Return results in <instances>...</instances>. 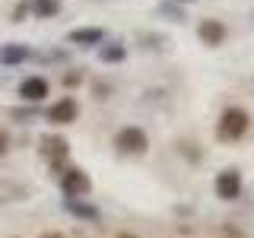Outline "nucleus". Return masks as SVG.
I'll use <instances>...</instances> for the list:
<instances>
[{"mask_svg": "<svg viewBox=\"0 0 254 238\" xmlns=\"http://www.w3.org/2000/svg\"><path fill=\"white\" fill-rule=\"evenodd\" d=\"M10 115L19 118V121H29V118H35V108H13Z\"/></svg>", "mask_w": 254, "mask_h": 238, "instance_id": "obj_19", "label": "nucleus"}, {"mask_svg": "<svg viewBox=\"0 0 254 238\" xmlns=\"http://www.w3.org/2000/svg\"><path fill=\"white\" fill-rule=\"evenodd\" d=\"M76 115H79V105H76V99H70V95H64V99H58L51 108H48V121H51L54 127L73 124Z\"/></svg>", "mask_w": 254, "mask_h": 238, "instance_id": "obj_4", "label": "nucleus"}, {"mask_svg": "<svg viewBox=\"0 0 254 238\" xmlns=\"http://www.w3.org/2000/svg\"><path fill=\"white\" fill-rule=\"evenodd\" d=\"M115 149L121 156H143L149 149V137L143 127H121V130L115 133Z\"/></svg>", "mask_w": 254, "mask_h": 238, "instance_id": "obj_2", "label": "nucleus"}, {"mask_svg": "<svg viewBox=\"0 0 254 238\" xmlns=\"http://www.w3.org/2000/svg\"><path fill=\"white\" fill-rule=\"evenodd\" d=\"M140 42H149L146 48H162L165 42H169V38H165V35H156V32H143V35H140Z\"/></svg>", "mask_w": 254, "mask_h": 238, "instance_id": "obj_16", "label": "nucleus"}, {"mask_svg": "<svg viewBox=\"0 0 254 238\" xmlns=\"http://www.w3.org/2000/svg\"><path fill=\"white\" fill-rule=\"evenodd\" d=\"M61 190L67 194V200H76V197H86L92 190V178L83 169H64L61 172Z\"/></svg>", "mask_w": 254, "mask_h": 238, "instance_id": "obj_3", "label": "nucleus"}, {"mask_svg": "<svg viewBox=\"0 0 254 238\" xmlns=\"http://www.w3.org/2000/svg\"><path fill=\"white\" fill-rule=\"evenodd\" d=\"M175 3H194V0H175Z\"/></svg>", "mask_w": 254, "mask_h": 238, "instance_id": "obj_23", "label": "nucleus"}, {"mask_svg": "<svg viewBox=\"0 0 254 238\" xmlns=\"http://www.w3.org/2000/svg\"><path fill=\"white\" fill-rule=\"evenodd\" d=\"M32 58V48L22 45V42H6L0 48V63L3 67H19V63H26Z\"/></svg>", "mask_w": 254, "mask_h": 238, "instance_id": "obj_10", "label": "nucleus"}, {"mask_svg": "<svg viewBox=\"0 0 254 238\" xmlns=\"http://www.w3.org/2000/svg\"><path fill=\"white\" fill-rule=\"evenodd\" d=\"M64 6V0H32V16H38V19H51V16H58Z\"/></svg>", "mask_w": 254, "mask_h": 238, "instance_id": "obj_12", "label": "nucleus"}, {"mask_svg": "<svg viewBox=\"0 0 254 238\" xmlns=\"http://www.w3.org/2000/svg\"><path fill=\"white\" fill-rule=\"evenodd\" d=\"M26 197V187L16 184V181H0V203L3 200H22Z\"/></svg>", "mask_w": 254, "mask_h": 238, "instance_id": "obj_13", "label": "nucleus"}, {"mask_svg": "<svg viewBox=\"0 0 254 238\" xmlns=\"http://www.w3.org/2000/svg\"><path fill=\"white\" fill-rule=\"evenodd\" d=\"M248 124H251L248 111H245V108H238V105H229V108L219 115V124H216V140H222V143H235V140H242L245 133H248Z\"/></svg>", "mask_w": 254, "mask_h": 238, "instance_id": "obj_1", "label": "nucleus"}, {"mask_svg": "<svg viewBox=\"0 0 254 238\" xmlns=\"http://www.w3.org/2000/svg\"><path fill=\"white\" fill-rule=\"evenodd\" d=\"M159 13H162V16H172V22H185L188 19L185 10H178V3H175V0H169V3H159Z\"/></svg>", "mask_w": 254, "mask_h": 238, "instance_id": "obj_15", "label": "nucleus"}, {"mask_svg": "<svg viewBox=\"0 0 254 238\" xmlns=\"http://www.w3.org/2000/svg\"><path fill=\"white\" fill-rule=\"evenodd\" d=\"M42 153L51 159V165H61L70 156V143L61 133H48V137H42Z\"/></svg>", "mask_w": 254, "mask_h": 238, "instance_id": "obj_8", "label": "nucleus"}, {"mask_svg": "<svg viewBox=\"0 0 254 238\" xmlns=\"http://www.w3.org/2000/svg\"><path fill=\"white\" fill-rule=\"evenodd\" d=\"M67 89H73V86H79L83 83V70H70V73H64V79H61Z\"/></svg>", "mask_w": 254, "mask_h": 238, "instance_id": "obj_17", "label": "nucleus"}, {"mask_svg": "<svg viewBox=\"0 0 254 238\" xmlns=\"http://www.w3.org/2000/svg\"><path fill=\"white\" fill-rule=\"evenodd\" d=\"M67 210L79 219H99V210H92V206H86V203H76V200H67Z\"/></svg>", "mask_w": 254, "mask_h": 238, "instance_id": "obj_14", "label": "nucleus"}, {"mask_svg": "<svg viewBox=\"0 0 254 238\" xmlns=\"http://www.w3.org/2000/svg\"><path fill=\"white\" fill-rule=\"evenodd\" d=\"M92 89H95V99H108L111 95V86H105V83H95Z\"/></svg>", "mask_w": 254, "mask_h": 238, "instance_id": "obj_20", "label": "nucleus"}, {"mask_svg": "<svg viewBox=\"0 0 254 238\" xmlns=\"http://www.w3.org/2000/svg\"><path fill=\"white\" fill-rule=\"evenodd\" d=\"M10 149V137H6V130H0V156Z\"/></svg>", "mask_w": 254, "mask_h": 238, "instance_id": "obj_21", "label": "nucleus"}, {"mask_svg": "<svg viewBox=\"0 0 254 238\" xmlns=\"http://www.w3.org/2000/svg\"><path fill=\"white\" fill-rule=\"evenodd\" d=\"M48 95V79L45 76H26L19 83V99L29 102V105H38V102H45Z\"/></svg>", "mask_w": 254, "mask_h": 238, "instance_id": "obj_7", "label": "nucleus"}, {"mask_svg": "<svg viewBox=\"0 0 254 238\" xmlns=\"http://www.w3.org/2000/svg\"><path fill=\"white\" fill-rule=\"evenodd\" d=\"M42 238H64V235H61V232H45Z\"/></svg>", "mask_w": 254, "mask_h": 238, "instance_id": "obj_22", "label": "nucleus"}, {"mask_svg": "<svg viewBox=\"0 0 254 238\" xmlns=\"http://www.w3.org/2000/svg\"><path fill=\"white\" fill-rule=\"evenodd\" d=\"M26 13H32V0H22V3H16V10H13V22H22V19H26Z\"/></svg>", "mask_w": 254, "mask_h": 238, "instance_id": "obj_18", "label": "nucleus"}, {"mask_svg": "<svg viewBox=\"0 0 254 238\" xmlns=\"http://www.w3.org/2000/svg\"><path fill=\"white\" fill-rule=\"evenodd\" d=\"M226 35H229V29L222 26L219 19H200L197 22V38H200V45H206V48H219L226 42Z\"/></svg>", "mask_w": 254, "mask_h": 238, "instance_id": "obj_5", "label": "nucleus"}, {"mask_svg": "<svg viewBox=\"0 0 254 238\" xmlns=\"http://www.w3.org/2000/svg\"><path fill=\"white\" fill-rule=\"evenodd\" d=\"M67 42H70V45H79V48L102 45V42H105V29H99V26H79V29H70V32H67Z\"/></svg>", "mask_w": 254, "mask_h": 238, "instance_id": "obj_9", "label": "nucleus"}, {"mask_svg": "<svg viewBox=\"0 0 254 238\" xmlns=\"http://www.w3.org/2000/svg\"><path fill=\"white\" fill-rule=\"evenodd\" d=\"M216 197L219 200H235L238 194H242V175H238L235 169H226L216 175Z\"/></svg>", "mask_w": 254, "mask_h": 238, "instance_id": "obj_6", "label": "nucleus"}, {"mask_svg": "<svg viewBox=\"0 0 254 238\" xmlns=\"http://www.w3.org/2000/svg\"><path fill=\"white\" fill-rule=\"evenodd\" d=\"M99 60L102 63H124L127 60V48L121 45V42H102L99 45Z\"/></svg>", "mask_w": 254, "mask_h": 238, "instance_id": "obj_11", "label": "nucleus"}]
</instances>
